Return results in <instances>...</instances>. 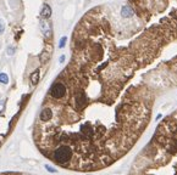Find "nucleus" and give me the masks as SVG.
Returning <instances> with one entry per match:
<instances>
[{
    "label": "nucleus",
    "mask_w": 177,
    "mask_h": 175,
    "mask_svg": "<svg viewBox=\"0 0 177 175\" xmlns=\"http://www.w3.org/2000/svg\"><path fill=\"white\" fill-rule=\"evenodd\" d=\"M173 163V168H175V173L169 174V171L163 167V165H159V167H152V169H134L130 175H177V168H176V163Z\"/></svg>",
    "instance_id": "1"
},
{
    "label": "nucleus",
    "mask_w": 177,
    "mask_h": 175,
    "mask_svg": "<svg viewBox=\"0 0 177 175\" xmlns=\"http://www.w3.org/2000/svg\"><path fill=\"white\" fill-rule=\"evenodd\" d=\"M39 26H40V30H42V33L44 34V36H45L46 38H50V37H51V34H52L50 23H49L46 20H42V21L39 22Z\"/></svg>",
    "instance_id": "2"
},
{
    "label": "nucleus",
    "mask_w": 177,
    "mask_h": 175,
    "mask_svg": "<svg viewBox=\"0 0 177 175\" xmlns=\"http://www.w3.org/2000/svg\"><path fill=\"white\" fill-rule=\"evenodd\" d=\"M40 16L43 17L44 20L49 19V17L51 16V9H50V6H49L48 4H44V5H43L42 11H40Z\"/></svg>",
    "instance_id": "3"
},
{
    "label": "nucleus",
    "mask_w": 177,
    "mask_h": 175,
    "mask_svg": "<svg viewBox=\"0 0 177 175\" xmlns=\"http://www.w3.org/2000/svg\"><path fill=\"white\" fill-rule=\"evenodd\" d=\"M121 16L125 17V19H128V17L133 16V9L131 6H123L121 9Z\"/></svg>",
    "instance_id": "4"
},
{
    "label": "nucleus",
    "mask_w": 177,
    "mask_h": 175,
    "mask_svg": "<svg viewBox=\"0 0 177 175\" xmlns=\"http://www.w3.org/2000/svg\"><path fill=\"white\" fill-rule=\"evenodd\" d=\"M38 80H39V71L37 69V71H34V72L31 74V82H32L33 85H37Z\"/></svg>",
    "instance_id": "5"
},
{
    "label": "nucleus",
    "mask_w": 177,
    "mask_h": 175,
    "mask_svg": "<svg viewBox=\"0 0 177 175\" xmlns=\"http://www.w3.org/2000/svg\"><path fill=\"white\" fill-rule=\"evenodd\" d=\"M0 175H33L29 173H17V171H3L0 173Z\"/></svg>",
    "instance_id": "6"
},
{
    "label": "nucleus",
    "mask_w": 177,
    "mask_h": 175,
    "mask_svg": "<svg viewBox=\"0 0 177 175\" xmlns=\"http://www.w3.org/2000/svg\"><path fill=\"white\" fill-rule=\"evenodd\" d=\"M0 83L2 84H8L9 83V77L5 73H0Z\"/></svg>",
    "instance_id": "7"
},
{
    "label": "nucleus",
    "mask_w": 177,
    "mask_h": 175,
    "mask_svg": "<svg viewBox=\"0 0 177 175\" xmlns=\"http://www.w3.org/2000/svg\"><path fill=\"white\" fill-rule=\"evenodd\" d=\"M48 60H49V54H48L46 51H43L42 55H40V62L42 63H45Z\"/></svg>",
    "instance_id": "8"
},
{
    "label": "nucleus",
    "mask_w": 177,
    "mask_h": 175,
    "mask_svg": "<svg viewBox=\"0 0 177 175\" xmlns=\"http://www.w3.org/2000/svg\"><path fill=\"white\" fill-rule=\"evenodd\" d=\"M6 54H8L9 56H12V55L15 54V47H14V46H9L8 50H6Z\"/></svg>",
    "instance_id": "9"
},
{
    "label": "nucleus",
    "mask_w": 177,
    "mask_h": 175,
    "mask_svg": "<svg viewBox=\"0 0 177 175\" xmlns=\"http://www.w3.org/2000/svg\"><path fill=\"white\" fill-rule=\"evenodd\" d=\"M66 40H67V38H66V37H62V38L60 39V43H59V47H60V49H62V47L65 46Z\"/></svg>",
    "instance_id": "10"
},
{
    "label": "nucleus",
    "mask_w": 177,
    "mask_h": 175,
    "mask_svg": "<svg viewBox=\"0 0 177 175\" xmlns=\"http://www.w3.org/2000/svg\"><path fill=\"white\" fill-rule=\"evenodd\" d=\"M4 30H5V23H4V21L0 19V36L4 33Z\"/></svg>",
    "instance_id": "11"
},
{
    "label": "nucleus",
    "mask_w": 177,
    "mask_h": 175,
    "mask_svg": "<svg viewBox=\"0 0 177 175\" xmlns=\"http://www.w3.org/2000/svg\"><path fill=\"white\" fill-rule=\"evenodd\" d=\"M45 169H46L48 171H50V173H56V169L52 168V167H50L49 164H45Z\"/></svg>",
    "instance_id": "12"
},
{
    "label": "nucleus",
    "mask_w": 177,
    "mask_h": 175,
    "mask_svg": "<svg viewBox=\"0 0 177 175\" xmlns=\"http://www.w3.org/2000/svg\"><path fill=\"white\" fill-rule=\"evenodd\" d=\"M5 108V101H0V113H2Z\"/></svg>",
    "instance_id": "13"
},
{
    "label": "nucleus",
    "mask_w": 177,
    "mask_h": 175,
    "mask_svg": "<svg viewBox=\"0 0 177 175\" xmlns=\"http://www.w3.org/2000/svg\"><path fill=\"white\" fill-rule=\"evenodd\" d=\"M59 61H60V63H62V62L65 61V55H62V56L60 57V60H59Z\"/></svg>",
    "instance_id": "14"
},
{
    "label": "nucleus",
    "mask_w": 177,
    "mask_h": 175,
    "mask_svg": "<svg viewBox=\"0 0 177 175\" xmlns=\"http://www.w3.org/2000/svg\"><path fill=\"white\" fill-rule=\"evenodd\" d=\"M161 117H163V116H161V114H159V116H158V117H156V120H159V119H160V118H161Z\"/></svg>",
    "instance_id": "15"
},
{
    "label": "nucleus",
    "mask_w": 177,
    "mask_h": 175,
    "mask_svg": "<svg viewBox=\"0 0 177 175\" xmlns=\"http://www.w3.org/2000/svg\"><path fill=\"white\" fill-rule=\"evenodd\" d=\"M2 139H3V136H0V144H2Z\"/></svg>",
    "instance_id": "16"
}]
</instances>
